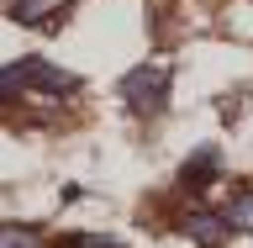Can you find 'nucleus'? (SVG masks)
<instances>
[{"instance_id":"4","label":"nucleus","mask_w":253,"mask_h":248,"mask_svg":"<svg viewBox=\"0 0 253 248\" xmlns=\"http://www.w3.org/2000/svg\"><path fill=\"white\" fill-rule=\"evenodd\" d=\"M221 217H227V227H237V233H253V185H237L232 196H227V206H221Z\"/></svg>"},{"instance_id":"7","label":"nucleus","mask_w":253,"mask_h":248,"mask_svg":"<svg viewBox=\"0 0 253 248\" xmlns=\"http://www.w3.org/2000/svg\"><path fill=\"white\" fill-rule=\"evenodd\" d=\"M63 248H122V243L106 233H79V238H63Z\"/></svg>"},{"instance_id":"1","label":"nucleus","mask_w":253,"mask_h":248,"mask_svg":"<svg viewBox=\"0 0 253 248\" xmlns=\"http://www.w3.org/2000/svg\"><path fill=\"white\" fill-rule=\"evenodd\" d=\"M169 85H174V74L164 63H142V69H132L122 79V100H126L132 116H158L164 100H169Z\"/></svg>"},{"instance_id":"2","label":"nucleus","mask_w":253,"mask_h":248,"mask_svg":"<svg viewBox=\"0 0 253 248\" xmlns=\"http://www.w3.org/2000/svg\"><path fill=\"white\" fill-rule=\"evenodd\" d=\"M179 233H185L190 243H201V248H221L232 227H227V217H221V211L195 206V211H185V217H179Z\"/></svg>"},{"instance_id":"6","label":"nucleus","mask_w":253,"mask_h":248,"mask_svg":"<svg viewBox=\"0 0 253 248\" xmlns=\"http://www.w3.org/2000/svg\"><path fill=\"white\" fill-rule=\"evenodd\" d=\"M0 248H37V233H27V227H0Z\"/></svg>"},{"instance_id":"5","label":"nucleus","mask_w":253,"mask_h":248,"mask_svg":"<svg viewBox=\"0 0 253 248\" xmlns=\"http://www.w3.org/2000/svg\"><path fill=\"white\" fill-rule=\"evenodd\" d=\"M63 5H69V0H11V21H21V27H37V21H53Z\"/></svg>"},{"instance_id":"3","label":"nucleus","mask_w":253,"mask_h":248,"mask_svg":"<svg viewBox=\"0 0 253 248\" xmlns=\"http://www.w3.org/2000/svg\"><path fill=\"white\" fill-rule=\"evenodd\" d=\"M216 174H221V153H216V148H195L190 164L179 169V190H206Z\"/></svg>"}]
</instances>
